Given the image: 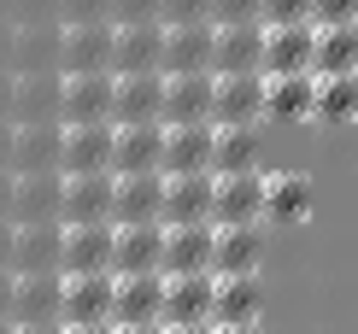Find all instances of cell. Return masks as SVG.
Returning <instances> with one entry per match:
<instances>
[{"label":"cell","instance_id":"4316f807","mask_svg":"<svg viewBox=\"0 0 358 334\" xmlns=\"http://www.w3.org/2000/svg\"><path fill=\"white\" fill-rule=\"evenodd\" d=\"M264 24H212V71H264Z\"/></svg>","mask_w":358,"mask_h":334},{"label":"cell","instance_id":"ac0fdd59","mask_svg":"<svg viewBox=\"0 0 358 334\" xmlns=\"http://www.w3.org/2000/svg\"><path fill=\"white\" fill-rule=\"evenodd\" d=\"M59 71H112V24H59Z\"/></svg>","mask_w":358,"mask_h":334},{"label":"cell","instance_id":"bcb514c9","mask_svg":"<svg viewBox=\"0 0 358 334\" xmlns=\"http://www.w3.org/2000/svg\"><path fill=\"white\" fill-rule=\"evenodd\" d=\"M6 211H12V170H0V223H12Z\"/></svg>","mask_w":358,"mask_h":334},{"label":"cell","instance_id":"d590c367","mask_svg":"<svg viewBox=\"0 0 358 334\" xmlns=\"http://www.w3.org/2000/svg\"><path fill=\"white\" fill-rule=\"evenodd\" d=\"M59 24H112V0H59Z\"/></svg>","mask_w":358,"mask_h":334},{"label":"cell","instance_id":"7bdbcfd3","mask_svg":"<svg viewBox=\"0 0 358 334\" xmlns=\"http://www.w3.org/2000/svg\"><path fill=\"white\" fill-rule=\"evenodd\" d=\"M0 124H12V77L0 71Z\"/></svg>","mask_w":358,"mask_h":334},{"label":"cell","instance_id":"ba28073f","mask_svg":"<svg viewBox=\"0 0 358 334\" xmlns=\"http://www.w3.org/2000/svg\"><path fill=\"white\" fill-rule=\"evenodd\" d=\"M112 170V124H59V176Z\"/></svg>","mask_w":358,"mask_h":334},{"label":"cell","instance_id":"44dd1931","mask_svg":"<svg viewBox=\"0 0 358 334\" xmlns=\"http://www.w3.org/2000/svg\"><path fill=\"white\" fill-rule=\"evenodd\" d=\"M159 200H165V176L159 170L112 176V223H159Z\"/></svg>","mask_w":358,"mask_h":334},{"label":"cell","instance_id":"8d00e7d4","mask_svg":"<svg viewBox=\"0 0 358 334\" xmlns=\"http://www.w3.org/2000/svg\"><path fill=\"white\" fill-rule=\"evenodd\" d=\"M259 24H311V0H259Z\"/></svg>","mask_w":358,"mask_h":334},{"label":"cell","instance_id":"3957f363","mask_svg":"<svg viewBox=\"0 0 358 334\" xmlns=\"http://www.w3.org/2000/svg\"><path fill=\"white\" fill-rule=\"evenodd\" d=\"M165 100L159 124H212V71H159Z\"/></svg>","mask_w":358,"mask_h":334},{"label":"cell","instance_id":"e575fe53","mask_svg":"<svg viewBox=\"0 0 358 334\" xmlns=\"http://www.w3.org/2000/svg\"><path fill=\"white\" fill-rule=\"evenodd\" d=\"M311 117H323V124H352L358 117V77H317Z\"/></svg>","mask_w":358,"mask_h":334},{"label":"cell","instance_id":"ab89813d","mask_svg":"<svg viewBox=\"0 0 358 334\" xmlns=\"http://www.w3.org/2000/svg\"><path fill=\"white\" fill-rule=\"evenodd\" d=\"M212 24H259V0H212Z\"/></svg>","mask_w":358,"mask_h":334},{"label":"cell","instance_id":"f6af8a7d","mask_svg":"<svg viewBox=\"0 0 358 334\" xmlns=\"http://www.w3.org/2000/svg\"><path fill=\"white\" fill-rule=\"evenodd\" d=\"M59 334H112V323H59Z\"/></svg>","mask_w":358,"mask_h":334},{"label":"cell","instance_id":"7a4b0ae2","mask_svg":"<svg viewBox=\"0 0 358 334\" xmlns=\"http://www.w3.org/2000/svg\"><path fill=\"white\" fill-rule=\"evenodd\" d=\"M264 71H212V124H259Z\"/></svg>","mask_w":358,"mask_h":334},{"label":"cell","instance_id":"8fae6325","mask_svg":"<svg viewBox=\"0 0 358 334\" xmlns=\"http://www.w3.org/2000/svg\"><path fill=\"white\" fill-rule=\"evenodd\" d=\"M165 59V24H112V77L159 71Z\"/></svg>","mask_w":358,"mask_h":334},{"label":"cell","instance_id":"9c48e42d","mask_svg":"<svg viewBox=\"0 0 358 334\" xmlns=\"http://www.w3.org/2000/svg\"><path fill=\"white\" fill-rule=\"evenodd\" d=\"M212 223H264V170L212 176Z\"/></svg>","mask_w":358,"mask_h":334},{"label":"cell","instance_id":"f35d334b","mask_svg":"<svg viewBox=\"0 0 358 334\" xmlns=\"http://www.w3.org/2000/svg\"><path fill=\"white\" fill-rule=\"evenodd\" d=\"M165 0H112V24H159Z\"/></svg>","mask_w":358,"mask_h":334},{"label":"cell","instance_id":"f5cc1de1","mask_svg":"<svg viewBox=\"0 0 358 334\" xmlns=\"http://www.w3.org/2000/svg\"><path fill=\"white\" fill-rule=\"evenodd\" d=\"M12 334H59V323H24V328H12Z\"/></svg>","mask_w":358,"mask_h":334},{"label":"cell","instance_id":"d4e9b609","mask_svg":"<svg viewBox=\"0 0 358 334\" xmlns=\"http://www.w3.org/2000/svg\"><path fill=\"white\" fill-rule=\"evenodd\" d=\"M159 223H212V170H194V176H165Z\"/></svg>","mask_w":358,"mask_h":334},{"label":"cell","instance_id":"60d3db41","mask_svg":"<svg viewBox=\"0 0 358 334\" xmlns=\"http://www.w3.org/2000/svg\"><path fill=\"white\" fill-rule=\"evenodd\" d=\"M311 24H358V0H311Z\"/></svg>","mask_w":358,"mask_h":334},{"label":"cell","instance_id":"8992f818","mask_svg":"<svg viewBox=\"0 0 358 334\" xmlns=\"http://www.w3.org/2000/svg\"><path fill=\"white\" fill-rule=\"evenodd\" d=\"M112 270V223H59V276Z\"/></svg>","mask_w":358,"mask_h":334},{"label":"cell","instance_id":"b9f144b4","mask_svg":"<svg viewBox=\"0 0 358 334\" xmlns=\"http://www.w3.org/2000/svg\"><path fill=\"white\" fill-rule=\"evenodd\" d=\"M24 24H59V0H18Z\"/></svg>","mask_w":358,"mask_h":334},{"label":"cell","instance_id":"ffe728a7","mask_svg":"<svg viewBox=\"0 0 358 334\" xmlns=\"http://www.w3.org/2000/svg\"><path fill=\"white\" fill-rule=\"evenodd\" d=\"M159 299H165V276L159 270L112 276V323H159Z\"/></svg>","mask_w":358,"mask_h":334},{"label":"cell","instance_id":"cb8c5ba5","mask_svg":"<svg viewBox=\"0 0 358 334\" xmlns=\"http://www.w3.org/2000/svg\"><path fill=\"white\" fill-rule=\"evenodd\" d=\"M12 124H59V71L12 77Z\"/></svg>","mask_w":358,"mask_h":334},{"label":"cell","instance_id":"484cf974","mask_svg":"<svg viewBox=\"0 0 358 334\" xmlns=\"http://www.w3.org/2000/svg\"><path fill=\"white\" fill-rule=\"evenodd\" d=\"M12 176H41L59 170V124H12Z\"/></svg>","mask_w":358,"mask_h":334},{"label":"cell","instance_id":"f907efd6","mask_svg":"<svg viewBox=\"0 0 358 334\" xmlns=\"http://www.w3.org/2000/svg\"><path fill=\"white\" fill-rule=\"evenodd\" d=\"M165 334H212V323H165Z\"/></svg>","mask_w":358,"mask_h":334},{"label":"cell","instance_id":"c3c4849f","mask_svg":"<svg viewBox=\"0 0 358 334\" xmlns=\"http://www.w3.org/2000/svg\"><path fill=\"white\" fill-rule=\"evenodd\" d=\"M212 334H264L259 323H212Z\"/></svg>","mask_w":358,"mask_h":334},{"label":"cell","instance_id":"f546056e","mask_svg":"<svg viewBox=\"0 0 358 334\" xmlns=\"http://www.w3.org/2000/svg\"><path fill=\"white\" fill-rule=\"evenodd\" d=\"M12 223H59V170L12 176Z\"/></svg>","mask_w":358,"mask_h":334},{"label":"cell","instance_id":"603a6c76","mask_svg":"<svg viewBox=\"0 0 358 334\" xmlns=\"http://www.w3.org/2000/svg\"><path fill=\"white\" fill-rule=\"evenodd\" d=\"M311 41H317V24H264V77L311 71Z\"/></svg>","mask_w":358,"mask_h":334},{"label":"cell","instance_id":"83f0119b","mask_svg":"<svg viewBox=\"0 0 358 334\" xmlns=\"http://www.w3.org/2000/svg\"><path fill=\"white\" fill-rule=\"evenodd\" d=\"M311 94H317V71H282V77H264V117L300 124V117H311Z\"/></svg>","mask_w":358,"mask_h":334},{"label":"cell","instance_id":"e0dca14e","mask_svg":"<svg viewBox=\"0 0 358 334\" xmlns=\"http://www.w3.org/2000/svg\"><path fill=\"white\" fill-rule=\"evenodd\" d=\"M159 323H212V270H188V276H165V299H159Z\"/></svg>","mask_w":358,"mask_h":334},{"label":"cell","instance_id":"836d02e7","mask_svg":"<svg viewBox=\"0 0 358 334\" xmlns=\"http://www.w3.org/2000/svg\"><path fill=\"white\" fill-rule=\"evenodd\" d=\"M12 53H18V71H59V24H18Z\"/></svg>","mask_w":358,"mask_h":334},{"label":"cell","instance_id":"7c38bea8","mask_svg":"<svg viewBox=\"0 0 358 334\" xmlns=\"http://www.w3.org/2000/svg\"><path fill=\"white\" fill-rule=\"evenodd\" d=\"M188 270H212V223H165L159 276H188Z\"/></svg>","mask_w":358,"mask_h":334},{"label":"cell","instance_id":"681fc988","mask_svg":"<svg viewBox=\"0 0 358 334\" xmlns=\"http://www.w3.org/2000/svg\"><path fill=\"white\" fill-rule=\"evenodd\" d=\"M6 311H12V276L0 270V323H6Z\"/></svg>","mask_w":358,"mask_h":334},{"label":"cell","instance_id":"30bf717a","mask_svg":"<svg viewBox=\"0 0 358 334\" xmlns=\"http://www.w3.org/2000/svg\"><path fill=\"white\" fill-rule=\"evenodd\" d=\"M259 311H264L259 270H223V276H212V323H259Z\"/></svg>","mask_w":358,"mask_h":334},{"label":"cell","instance_id":"d6a6232c","mask_svg":"<svg viewBox=\"0 0 358 334\" xmlns=\"http://www.w3.org/2000/svg\"><path fill=\"white\" fill-rule=\"evenodd\" d=\"M159 71H212V24H165Z\"/></svg>","mask_w":358,"mask_h":334},{"label":"cell","instance_id":"5bb4252c","mask_svg":"<svg viewBox=\"0 0 358 334\" xmlns=\"http://www.w3.org/2000/svg\"><path fill=\"white\" fill-rule=\"evenodd\" d=\"M165 153V124H112V176L159 170Z\"/></svg>","mask_w":358,"mask_h":334},{"label":"cell","instance_id":"2e32d148","mask_svg":"<svg viewBox=\"0 0 358 334\" xmlns=\"http://www.w3.org/2000/svg\"><path fill=\"white\" fill-rule=\"evenodd\" d=\"M159 247H165V223H112V276L159 270Z\"/></svg>","mask_w":358,"mask_h":334},{"label":"cell","instance_id":"4dcf8cb0","mask_svg":"<svg viewBox=\"0 0 358 334\" xmlns=\"http://www.w3.org/2000/svg\"><path fill=\"white\" fill-rule=\"evenodd\" d=\"M12 328L24 323H59V276H12Z\"/></svg>","mask_w":358,"mask_h":334},{"label":"cell","instance_id":"277c9868","mask_svg":"<svg viewBox=\"0 0 358 334\" xmlns=\"http://www.w3.org/2000/svg\"><path fill=\"white\" fill-rule=\"evenodd\" d=\"M59 323H112V270L59 276Z\"/></svg>","mask_w":358,"mask_h":334},{"label":"cell","instance_id":"816d5d0a","mask_svg":"<svg viewBox=\"0 0 358 334\" xmlns=\"http://www.w3.org/2000/svg\"><path fill=\"white\" fill-rule=\"evenodd\" d=\"M6 159H12V124H0V170H6Z\"/></svg>","mask_w":358,"mask_h":334},{"label":"cell","instance_id":"6da1fadb","mask_svg":"<svg viewBox=\"0 0 358 334\" xmlns=\"http://www.w3.org/2000/svg\"><path fill=\"white\" fill-rule=\"evenodd\" d=\"M59 124H112V71H59Z\"/></svg>","mask_w":358,"mask_h":334},{"label":"cell","instance_id":"1f68e13d","mask_svg":"<svg viewBox=\"0 0 358 334\" xmlns=\"http://www.w3.org/2000/svg\"><path fill=\"white\" fill-rule=\"evenodd\" d=\"M264 217L271 223L311 217V176L306 170H271L264 176Z\"/></svg>","mask_w":358,"mask_h":334},{"label":"cell","instance_id":"7dc6e473","mask_svg":"<svg viewBox=\"0 0 358 334\" xmlns=\"http://www.w3.org/2000/svg\"><path fill=\"white\" fill-rule=\"evenodd\" d=\"M12 264V223H0V270H6ZM6 276H12V270H6Z\"/></svg>","mask_w":358,"mask_h":334},{"label":"cell","instance_id":"d6986e66","mask_svg":"<svg viewBox=\"0 0 358 334\" xmlns=\"http://www.w3.org/2000/svg\"><path fill=\"white\" fill-rule=\"evenodd\" d=\"M159 100H165V77L159 71L112 77V124H159Z\"/></svg>","mask_w":358,"mask_h":334},{"label":"cell","instance_id":"74e56055","mask_svg":"<svg viewBox=\"0 0 358 334\" xmlns=\"http://www.w3.org/2000/svg\"><path fill=\"white\" fill-rule=\"evenodd\" d=\"M159 24H212V0H165Z\"/></svg>","mask_w":358,"mask_h":334},{"label":"cell","instance_id":"ee69618b","mask_svg":"<svg viewBox=\"0 0 358 334\" xmlns=\"http://www.w3.org/2000/svg\"><path fill=\"white\" fill-rule=\"evenodd\" d=\"M112 334H165V323H112Z\"/></svg>","mask_w":358,"mask_h":334},{"label":"cell","instance_id":"db71d44e","mask_svg":"<svg viewBox=\"0 0 358 334\" xmlns=\"http://www.w3.org/2000/svg\"><path fill=\"white\" fill-rule=\"evenodd\" d=\"M0 334H12V323H0Z\"/></svg>","mask_w":358,"mask_h":334},{"label":"cell","instance_id":"7402d4cb","mask_svg":"<svg viewBox=\"0 0 358 334\" xmlns=\"http://www.w3.org/2000/svg\"><path fill=\"white\" fill-rule=\"evenodd\" d=\"M259 159H264L259 124H212V176L259 170Z\"/></svg>","mask_w":358,"mask_h":334},{"label":"cell","instance_id":"f1b7e54d","mask_svg":"<svg viewBox=\"0 0 358 334\" xmlns=\"http://www.w3.org/2000/svg\"><path fill=\"white\" fill-rule=\"evenodd\" d=\"M311 71L317 77H358V24H317Z\"/></svg>","mask_w":358,"mask_h":334},{"label":"cell","instance_id":"4fadbf2b","mask_svg":"<svg viewBox=\"0 0 358 334\" xmlns=\"http://www.w3.org/2000/svg\"><path fill=\"white\" fill-rule=\"evenodd\" d=\"M12 276H59V223H12Z\"/></svg>","mask_w":358,"mask_h":334},{"label":"cell","instance_id":"9a60e30c","mask_svg":"<svg viewBox=\"0 0 358 334\" xmlns=\"http://www.w3.org/2000/svg\"><path fill=\"white\" fill-rule=\"evenodd\" d=\"M194 170H212V124H165L159 176H194Z\"/></svg>","mask_w":358,"mask_h":334},{"label":"cell","instance_id":"52a82bcc","mask_svg":"<svg viewBox=\"0 0 358 334\" xmlns=\"http://www.w3.org/2000/svg\"><path fill=\"white\" fill-rule=\"evenodd\" d=\"M271 235L264 223H212V276L223 270H264Z\"/></svg>","mask_w":358,"mask_h":334},{"label":"cell","instance_id":"5b68a950","mask_svg":"<svg viewBox=\"0 0 358 334\" xmlns=\"http://www.w3.org/2000/svg\"><path fill=\"white\" fill-rule=\"evenodd\" d=\"M59 223H112V170L59 176Z\"/></svg>","mask_w":358,"mask_h":334}]
</instances>
